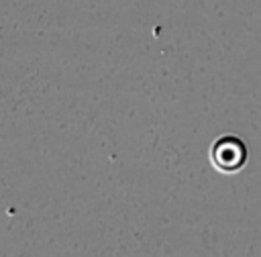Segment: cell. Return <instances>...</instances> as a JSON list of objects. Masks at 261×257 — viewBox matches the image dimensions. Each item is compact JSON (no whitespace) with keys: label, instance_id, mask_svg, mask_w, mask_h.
<instances>
[{"label":"cell","instance_id":"cell-1","mask_svg":"<svg viewBox=\"0 0 261 257\" xmlns=\"http://www.w3.org/2000/svg\"><path fill=\"white\" fill-rule=\"evenodd\" d=\"M210 163L220 173H237L247 163V147L237 135H220L208 151Z\"/></svg>","mask_w":261,"mask_h":257}]
</instances>
